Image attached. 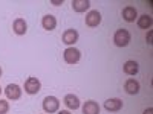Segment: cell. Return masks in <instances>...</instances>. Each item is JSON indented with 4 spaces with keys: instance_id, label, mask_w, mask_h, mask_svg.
Returning <instances> with one entry per match:
<instances>
[{
    "instance_id": "cell-1",
    "label": "cell",
    "mask_w": 153,
    "mask_h": 114,
    "mask_svg": "<svg viewBox=\"0 0 153 114\" xmlns=\"http://www.w3.org/2000/svg\"><path fill=\"white\" fill-rule=\"evenodd\" d=\"M113 43L118 47H126L130 43V32L127 29H118L113 35Z\"/></svg>"
},
{
    "instance_id": "cell-3",
    "label": "cell",
    "mask_w": 153,
    "mask_h": 114,
    "mask_svg": "<svg viewBox=\"0 0 153 114\" xmlns=\"http://www.w3.org/2000/svg\"><path fill=\"white\" fill-rule=\"evenodd\" d=\"M63 58L68 64H76L81 58V52L75 47H68L65 52H63Z\"/></svg>"
},
{
    "instance_id": "cell-15",
    "label": "cell",
    "mask_w": 153,
    "mask_h": 114,
    "mask_svg": "<svg viewBox=\"0 0 153 114\" xmlns=\"http://www.w3.org/2000/svg\"><path fill=\"white\" fill-rule=\"evenodd\" d=\"M83 114H100V105L95 100H87L83 105Z\"/></svg>"
},
{
    "instance_id": "cell-2",
    "label": "cell",
    "mask_w": 153,
    "mask_h": 114,
    "mask_svg": "<svg viewBox=\"0 0 153 114\" xmlns=\"http://www.w3.org/2000/svg\"><path fill=\"white\" fill-rule=\"evenodd\" d=\"M60 108V100L55 97V96H46L43 99V110L49 114L52 113H57Z\"/></svg>"
},
{
    "instance_id": "cell-19",
    "label": "cell",
    "mask_w": 153,
    "mask_h": 114,
    "mask_svg": "<svg viewBox=\"0 0 153 114\" xmlns=\"http://www.w3.org/2000/svg\"><path fill=\"white\" fill-rule=\"evenodd\" d=\"M147 43H149V44H152V32H149V34H147Z\"/></svg>"
},
{
    "instance_id": "cell-16",
    "label": "cell",
    "mask_w": 153,
    "mask_h": 114,
    "mask_svg": "<svg viewBox=\"0 0 153 114\" xmlns=\"http://www.w3.org/2000/svg\"><path fill=\"white\" fill-rule=\"evenodd\" d=\"M89 8H91L89 0H72V9L75 12H86Z\"/></svg>"
},
{
    "instance_id": "cell-6",
    "label": "cell",
    "mask_w": 153,
    "mask_h": 114,
    "mask_svg": "<svg viewBox=\"0 0 153 114\" xmlns=\"http://www.w3.org/2000/svg\"><path fill=\"white\" fill-rule=\"evenodd\" d=\"M101 23V14L98 11H89L86 15V24L89 28H97Z\"/></svg>"
},
{
    "instance_id": "cell-9",
    "label": "cell",
    "mask_w": 153,
    "mask_h": 114,
    "mask_svg": "<svg viewBox=\"0 0 153 114\" xmlns=\"http://www.w3.org/2000/svg\"><path fill=\"white\" fill-rule=\"evenodd\" d=\"M123 18H124V21H127V23H133L136 18H138V11H136V8L135 6H126L124 9H123Z\"/></svg>"
},
{
    "instance_id": "cell-4",
    "label": "cell",
    "mask_w": 153,
    "mask_h": 114,
    "mask_svg": "<svg viewBox=\"0 0 153 114\" xmlns=\"http://www.w3.org/2000/svg\"><path fill=\"white\" fill-rule=\"evenodd\" d=\"M40 88H42V84L37 78H32L31 76V78H28L26 81H25V91H26L28 94H31V96L38 94Z\"/></svg>"
},
{
    "instance_id": "cell-12",
    "label": "cell",
    "mask_w": 153,
    "mask_h": 114,
    "mask_svg": "<svg viewBox=\"0 0 153 114\" xmlns=\"http://www.w3.org/2000/svg\"><path fill=\"white\" fill-rule=\"evenodd\" d=\"M123 70H124V73H126V75H129V76H135V75L139 72V64H138L136 61H133V59H129V61H126V62H124Z\"/></svg>"
},
{
    "instance_id": "cell-8",
    "label": "cell",
    "mask_w": 153,
    "mask_h": 114,
    "mask_svg": "<svg viewBox=\"0 0 153 114\" xmlns=\"http://www.w3.org/2000/svg\"><path fill=\"white\" fill-rule=\"evenodd\" d=\"M78 32H76L75 29H66L65 34H63V43L68 44V46H72L75 44L76 41H78Z\"/></svg>"
},
{
    "instance_id": "cell-11",
    "label": "cell",
    "mask_w": 153,
    "mask_h": 114,
    "mask_svg": "<svg viewBox=\"0 0 153 114\" xmlns=\"http://www.w3.org/2000/svg\"><path fill=\"white\" fill-rule=\"evenodd\" d=\"M104 108H106L107 111H112V113L120 111V110L123 108V100H121V99H118V97L107 99L106 102H104Z\"/></svg>"
},
{
    "instance_id": "cell-17",
    "label": "cell",
    "mask_w": 153,
    "mask_h": 114,
    "mask_svg": "<svg viewBox=\"0 0 153 114\" xmlns=\"http://www.w3.org/2000/svg\"><path fill=\"white\" fill-rule=\"evenodd\" d=\"M136 23H138V26L141 28V29H150L153 20H152L150 15L144 14V15H141V17H138V18H136Z\"/></svg>"
},
{
    "instance_id": "cell-18",
    "label": "cell",
    "mask_w": 153,
    "mask_h": 114,
    "mask_svg": "<svg viewBox=\"0 0 153 114\" xmlns=\"http://www.w3.org/2000/svg\"><path fill=\"white\" fill-rule=\"evenodd\" d=\"M9 111V102L5 99H0V114H6Z\"/></svg>"
},
{
    "instance_id": "cell-20",
    "label": "cell",
    "mask_w": 153,
    "mask_h": 114,
    "mask_svg": "<svg viewBox=\"0 0 153 114\" xmlns=\"http://www.w3.org/2000/svg\"><path fill=\"white\" fill-rule=\"evenodd\" d=\"M143 114H153V108H147Z\"/></svg>"
},
{
    "instance_id": "cell-13",
    "label": "cell",
    "mask_w": 153,
    "mask_h": 114,
    "mask_svg": "<svg viewBox=\"0 0 153 114\" xmlns=\"http://www.w3.org/2000/svg\"><path fill=\"white\" fill-rule=\"evenodd\" d=\"M42 26L43 29L46 31H54L57 28V18L52 15V14H46L43 18H42Z\"/></svg>"
},
{
    "instance_id": "cell-22",
    "label": "cell",
    "mask_w": 153,
    "mask_h": 114,
    "mask_svg": "<svg viewBox=\"0 0 153 114\" xmlns=\"http://www.w3.org/2000/svg\"><path fill=\"white\" fill-rule=\"evenodd\" d=\"M63 2H52V5H55V6H58V5H61Z\"/></svg>"
},
{
    "instance_id": "cell-23",
    "label": "cell",
    "mask_w": 153,
    "mask_h": 114,
    "mask_svg": "<svg viewBox=\"0 0 153 114\" xmlns=\"http://www.w3.org/2000/svg\"><path fill=\"white\" fill-rule=\"evenodd\" d=\"M2 91H3V90H2V87H0V94H2Z\"/></svg>"
},
{
    "instance_id": "cell-21",
    "label": "cell",
    "mask_w": 153,
    "mask_h": 114,
    "mask_svg": "<svg viewBox=\"0 0 153 114\" xmlns=\"http://www.w3.org/2000/svg\"><path fill=\"white\" fill-rule=\"evenodd\" d=\"M58 114H71L68 110H61V111H58Z\"/></svg>"
},
{
    "instance_id": "cell-5",
    "label": "cell",
    "mask_w": 153,
    "mask_h": 114,
    "mask_svg": "<svg viewBox=\"0 0 153 114\" xmlns=\"http://www.w3.org/2000/svg\"><path fill=\"white\" fill-rule=\"evenodd\" d=\"M3 91H5L6 97L11 99V100H19V99L22 97V88H20L17 84H9V85H6V88H5Z\"/></svg>"
},
{
    "instance_id": "cell-24",
    "label": "cell",
    "mask_w": 153,
    "mask_h": 114,
    "mask_svg": "<svg viewBox=\"0 0 153 114\" xmlns=\"http://www.w3.org/2000/svg\"><path fill=\"white\" fill-rule=\"evenodd\" d=\"M0 76H2V69H0Z\"/></svg>"
},
{
    "instance_id": "cell-14",
    "label": "cell",
    "mask_w": 153,
    "mask_h": 114,
    "mask_svg": "<svg viewBox=\"0 0 153 114\" xmlns=\"http://www.w3.org/2000/svg\"><path fill=\"white\" fill-rule=\"evenodd\" d=\"M65 105L69 108V110H78L80 108V99L78 96H75V94H66L65 96Z\"/></svg>"
},
{
    "instance_id": "cell-10",
    "label": "cell",
    "mask_w": 153,
    "mask_h": 114,
    "mask_svg": "<svg viewBox=\"0 0 153 114\" xmlns=\"http://www.w3.org/2000/svg\"><path fill=\"white\" fill-rule=\"evenodd\" d=\"M12 31L17 35H25L28 32V23L23 18H16L14 23H12Z\"/></svg>"
},
{
    "instance_id": "cell-7",
    "label": "cell",
    "mask_w": 153,
    "mask_h": 114,
    "mask_svg": "<svg viewBox=\"0 0 153 114\" xmlns=\"http://www.w3.org/2000/svg\"><path fill=\"white\" fill-rule=\"evenodd\" d=\"M124 90H126L127 94H138L139 90H141V87H139V82L136 79L130 78L124 82Z\"/></svg>"
}]
</instances>
